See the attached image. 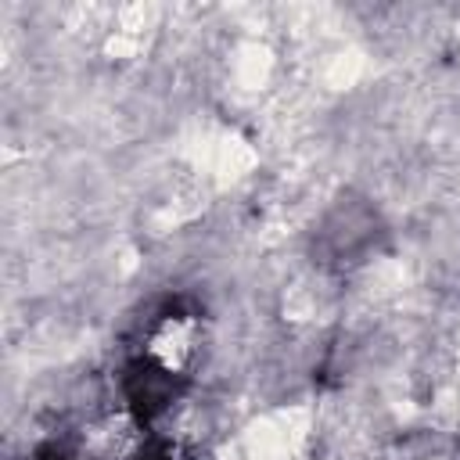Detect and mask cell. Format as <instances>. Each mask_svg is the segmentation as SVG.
<instances>
[{
	"label": "cell",
	"instance_id": "cell-1",
	"mask_svg": "<svg viewBox=\"0 0 460 460\" xmlns=\"http://www.w3.org/2000/svg\"><path fill=\"white\" fill-rule=\"evenodd\" d=\"M194 162L201 169H208L216 180L230 183L255 169V147L237 133H216V137L201 140V147L194 151Z\"/></svg>",
	"mask_w": 460,
	"mask_h": 460
},
{
	"label": "cell",
	"instance_id": "cell-2",
	"mask_svg": "<svg viewBox=\"0 0 460 460\" xmlns=\"http://www.w3.org/2000/svg\"><path fill=\"white\" fill-rule=\"evenodd\" d=\"M270 72H273V54L262 43H241L237 47V58H234V79H237V86L259 90V86H266Z\"/></svg>",
	"mask_w": 460,
	"mask_h": 460
},
{
	"label": "cell",
	"instance_id": "cell-3",
	"mask_svg": "<svg viewBox=\"0 0 460 460\" xmlns=\"http://www.w3.org/2000/svg\"><path fill=\"white\" fill-rule=\"evenodd\" d=\"M151 352H155L165 367H180V363H183V356L190 352V327H187V323H180V320L165 323V327L155 334Z\"/></svg>",
	"mask_w": 460,
	"mask_h": 460
},
{
	"label": "cell",
	"instance_id": "cell-4",
	"mask_svg": "<svg viewBox=\"0 0 460 460\" xmlns=\"http://www.w3.org/2000/svg\"><path fill=\"white\" fill-rule=\"evenodd\" d=\"M359 75H363V54L359 50H338L323 65V83L331 90H349V86H356Z\"/></svg>",
	"mask_w": 460,
	"mask_h": 460
},
{
	"label": "cell",
	"instance_id": "cell-5",
	"mask_svg": "<svg viewBox=\"0 0 460 460\" xmlns=\"http://www.w3.org/2000/svg\"><path fill=\"white\" fill-rule=\"evenodd\" d=\"M119 32H129V36H147L151 29H155V22H158V7H151V4H126V7H119Z\"/></svg>",
	"mask_w": 460,
	"mask_h": 460
},
{
	"label": "cell",
	"instance_id": "cell-6",
	"mask_svg": "<svg viewBox=\"0 0 460 460\" xmlns=\"http://www.w3.org/2000/svg\"><path fill=\"white\" fill-rule=\"evenodd\" d=\"M104 50H108V58H137L140 50H144V40L140 36H129V32H111L108 36V43H104Z\"/></svg>",
	"mask_w": 460,
	"mask_h": 460
}]
</instances>
